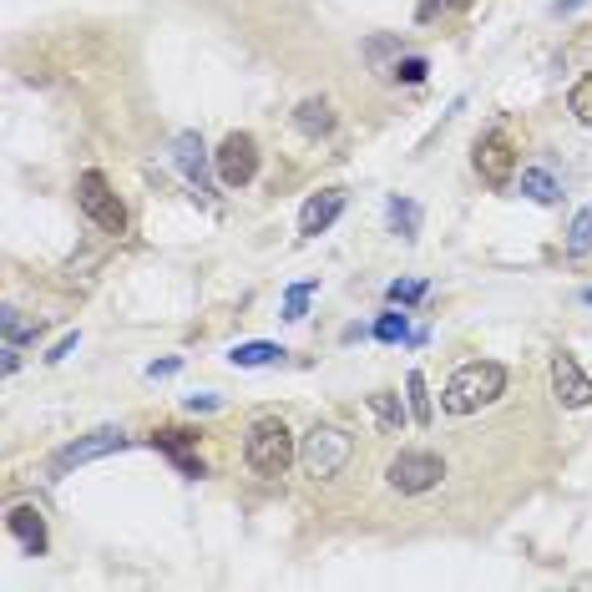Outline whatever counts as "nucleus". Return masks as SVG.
Returning a JSON list of instances; mask_svg holds the SVG:
<instances>
[{"label":"nucleus","instance_id":"1","mask_svg":"<svg viewBox=\"0 0 592 592\" xmlns=\"http://www.w3.org/2000/svg\"><path fill=\"white\" fill-rule=\"evenodd\" d=\"M294 456H299V445L279 415H259L249 426V436H243V461H249V471L264 476V481H279V476L294 466Z\"/></svg>","mask_w":592,"mask_h":592},{"label":"nucleus","instance_id":"2","mask_svg":"<svg viewBox=\"0 0 592 592\" xmlns=\"http://www.w3.org/2000/svg\"><path fill=\"white\" fill-rule=\"evenodd\" d=\"M502 390H506L502 365H496V360H471V365H461V370L445 380L441 405H445V415H476L481 405L502 400Z\"/></svg>","mask_w":592,"mask_h":592},{"label":"nucleus","instance_id":"3","mask_svg":"<svg viewBox=\"0 0 592 592\" xmlns=\"http://www.w3.org/2000/svg\"><path fill=\"white\" fill-rule=\"evenodd\" d=\"M76 203H81V213H87L102 234H122V228H127V207H122V198L112 193V182H106L97 167H87V173L76 178Z\"/></svg>","mask_w":592,"mask_h":592},{"label":"nucleus","instance_id":"4","mask_svg":"<svg viewBox=\"0 0 592 592\" xmlns=\"http://www.w3.org/2000/svg\"><path fill=\"white\" fill-rule=\"evenodd\" d=\"M350 461V436L340 426H314L299 445V466L314 476V481H329V476H340V466Z\"/></svg>","mask_w":592,"mask_h":592},{"label":"nucleus","instance_id":"5","mask_svg":"<svg viewBox=\"0 0 592 592\" xmlns=\"http://www.w3.org/2000/svg\"><path fill=\"white\" fill-rule=\"evenodd\" d=\"M476 173L487 188H506L517 178V137L512 127H491L487 137H476Z\"/></svg>","mask_w":592,"mask_h":592},{"label":"nucleus","instance_id":"6","mask_svg":"<svg viewBox=\"0 0 592 592\" xmlns=\"http://www.w3.org/2000/svg\"><path fill=\"white\" fill-rule=\"evenodd\" d=\"M213 178L223 188H249L259 178V142L249 133H228L218 142V152H213Z\"/></svg>","mask_w":592,"mask_h":592},{"label":"nucleus","instance_id":"7","mask_svg":"<svg viewBox=\"0 0 592 592\" xmlns=\"http://www.w3.org/2000/svg\"><path fill=\"white\" fill-rule=\"evenodd\" d=\"M441 476H445V461L436 456V451H400L386 466V481L400 496H420V491L441 487Z\"/></svg>","mask_w":592,"mask_h":592},{"label":"nucleus","instance_id":"8","mask_svg":"<svg viewBox=\"0 0 592 592\" xmlns=\"http://www.w3.org/2000/svg\"><path fill=\"white\" fill-rule=\"evenodd\" d=\"M122 445H127V436H122L117 426H102V430H91V436H76L72 445H61L56 456H51V476H66L72 466L102 461V456H112V451H122Z\"/></svg>","mask_w":592,"mask_h":592},{"label":"nucleus","instance_id":"9","mask_svg":"<svg viewBox=\"0 0 592 592\" xmlns=\"http://www.w3.org/2000/svg\"><path fill=\"white\" fill-rule=\"evenodd\" d=\"M552 390H557V400L567 411H588L592 405V380L578 370L572 355H552Z\"/></svg>","mask_w":592,"mask_h":592},{"label":"nucleus","instance_id":"10","mask_svg":"<svg viewBox=\"0 0 592 592\" xmlns=\"http://www.w3.org/2000/svg\"><path fill=\"white\" fill-rule=\"evenodd\" d=\"M173 158H178V167H182V178L193 182L198 193H213V178H207V173H213V152L203 148V137L198 133H178L173 137Z\"/></svg>","mask_w":592,"mask_h":592},{"label":"nucleus","instance_id":"11","mask_svg":"<svg viewBox=\"0 0 592 592\" xmlns=\"http://www.w3.org/2000/svg\"><path fill=\"white\" fill-rule=\"evenodd\" d=\"M152 451H163L182 476H203V456H198V436L193 430H178V426H163L152 436Z\"/></svg>","mask_w":592,"mask_h":592},{"label":"nucleus","instance_id":"12","mask_svg":"<svg viewBox=\"0 0 592 592\" xmlns=\"http://www.w3.org/2000/svg\"><path fill=\"white\" fill-rule=\"evenodd\" d=\"M5 532H11L15 542L30 552V557H41V552L51 547V537H46V517L36 512V506H11V512H5Z\"/></svg>","mask_w":592,"mask_h":592},{"label":"nucleus","instance_id":"13","mask_svg":"<svg viewBox=\"0 0 592 592\" xmlns=\"http://www.w3.org/2000/svg\"><path fill=\"white\" fill-rule=\"evenodd\" d=\"M340 213H344V193H340V188H325V193H314L310 203L299 207V234H304V238H319L329 223L340 218Z\"/></svg>","mask_w":592,"mask_h":592},{"label":"nucleus","instance_id":"14","mask_svg":"<svg viewBox=\"0 0 592 592\" xmlns=\"http://www.w3.org/2000/svg\"><path fill=\"white\" fill-rule=\"evenodd\" d=\"M294 127L304 137H329L335 133V106H329L325 97H304V102L294 106Z\"/></svg>","mask_w":592,"mask_h":592},{"label":"nucleus","instance_id":"15","mask_svg":"<svg viewBox=\"0 0 592 592\" xmlns=\"http://www.w3.org/2000/svg\"><path fill=\"white\" fill-rule=\"evenodd\" d=\"M370 415H375V426H380V436H400L405 420H411V405H400L395 390H375V395H370Z\"/></svg>","mask_w":592,"mask_h":592},{"label":"nucleus","instance_id":"16","mask_svg":"<svg viewBox=\"0 0 592 592\" xmlns=\"http://www.w3.org/2000/svg\"><path fill=\"white\" fill-rule=\"evenodd\" d=\"M228 360H234L238 370H259V365H279L284 350H279V344H268V340H249V344H234Z\"/></svg>","mask_w":592,"mask_h":592},{"label":"nucleus","instance_id":"17","mask_svg":"<svg viewBox=\"0 0 592 592\" xmlns=\"http://www.w3.org/2000/svg\"><path fill=\"white\" fill-rule=\"evenodd\" d=\"M405 405H411L415 426H430V420H436V405H430V390H426V375L420 370L405 375Z\"/></svg>","mask_w":592,"mask_h":592},{"label":"nucleus","instance_id":"18","mask_svg":"<svg viewBox=\"0 0 592 592\" xmlns=\"http://www.w3.org/2000/svg\"><path fill=\"white\" fill-rule=\"evenodd\" d=\"M521 193L532 198V203H557V198H563V182L552 178L547 167H527V173H521Z\"/></svg>","mask_w":592,"mask_h":592},{"label":"nucleus","instance_id":"19","mask_svg":"<svg viewBox=\"0 0 592 592\" xmlns=\"http://www.w3.org/2000/svg\"><path fill=\"white\" fill-rule=\"evenodd\" d=\"M386 218H390V234H400V238L420 234V203H411V198H390Z\"/></svg>","mask_w":592,"mask_h":592},{"label":"nucleus","instance_id":"20","mask_svg":"<svg viewBox=\"0 0 592 592\" xmlns=\"http://www.w3.org/2000/svg\"><path fill=\"white\" fill-rule=\"evenodd\" d=\"M314 294H319V284H314V279L289 284V289H284V319H289V325H299V319L310 314V299Z\"/></svg>","mask_w":592,"mask_h":592},{"label":"nucleus","instance_id":"21","mask_svg":"<svg viewBox=\"0 0 592 592\" xmlns=\"http://www.w3.org/2000/svg\"><path fill=\"white\" fill-rule=\"evenodd\" d=\"M375 340H380V344L415 340V335H411V319H405V314H400L395 304H390V314H380V319H375Z\"/></svg>","mask_w":592,"mask_h":592},{"label":"nucleus","instance_id":"22","mask_svg":"<svg viewBox=\"0 0 592 592\" xmlns=\"http://www.w3.org/2000/svg\"><path fill=\"white\" fill-rule=\"evenodd\" d=\"M567 112H572L582 127H592V76H578V81H572V91H567Z\"/></svg>","mask_w":592,"mask_h":592},{"label":"nucleus","instance_id":"23","mask_svg":"<svg viewBox=\"0 0 592 592\" xmlns=\"http://www.w3.org/2000/svg\"><path fill=\"white\" fill-rule=\"evenodd\" d=\"M0 329H5V344H15V350H21L26 340H36V329L21 319V310H15V304H5V310H0Z\"/></svg>","mask_w":592,"mask_h":592},{"label":"nucleus","instance_id":"24","mask_svg":"<svg viewBox=\"0 0 592 592\" xmlns=\"http://www.w3.org/2000/svg\"><path fill=\"white\" fill-rule=\"evenodd\" d=\"M567 253H572V259L592 253V207H582L578 218H572V234H567Z\"/></svg>","mask_w":592,"mask_h":592},{"label":"nucleus","instance_id":"25","mask_svg":"<svg viewBox=\"0 0 592 592\" xmlns=\"http://www.w3.org/2000/svg\"><path fill=\"white\" fill-rule=\"evenodd\" d=\"M386 299L395 304V310H411V304H420V299H426V284H420V279H395L386 289Z\"/></svg>","mask_w":592,"mask_h":592},{"label":"nucleus","instance_id":"26","mask_svg":"<svg viewBox=\"0 0 592 592\" xmlns=\"http://www.w3.org/2000/svg\"><path fill=\"white\" fill-rule=\"evenodd\" d=\"M426 56H400L395 66H390V81H405V87H420L426 81Z\"/></svg>","mask_w":592,"mask_h":592},{"label":"nucleus","instance_id":"27","mask_svg":"<svg viewBox=\"0 0 592 592\" xmlns=\"http://www.w3.org/2000/svg\"><path fill=\"white\" fill-rule=\"evenodd\" d=\"M466 5H471V0H426V5H420V21H430L436 11H466Z\"/></svg>","mask_w":592,"mask_h":592},{"label":"nucleus","instance_id":"28","mask_svg":"<svg viewBox=\"0 0 592 592\" xmlns=\"http://www.w3.org/2000/svg\"><path fill=\"white\" fill-rule=\"evenodd\" d=\"M72 350H76V335H66V340H56V344H51V355H46V360L56 365V360H66V355H72Z\"/></svg>","mask_w":592,"mask_h":592},{"label":"nucleus","instance_id":"29","mask_svg":"<svg viewBox=\"0 0 592 592\" xmlns=\"http://www.w3.org/2000/svg\"><path fill=\"white\" fill-rule=\"evenodd\" d=\"M152 380H167V375H178V360H158V365H148Z\"/></svg>","mask_w":592,"mask_h":592},{"label":"nucleus","instance_id":"30","mask_svg":"<svg viewBox=\"0 0 592 592\" xmlns=\"http://www.w3.org/2000/svg\"><path fill=\"white\" fill-rule=\"evenodd\" d=\"M188 411H218V400H213V395H188Z\"/></svg>","mask_w":592,"mask_h":592},{"label":"nucleus","instance_id":"31","mask_svg":"<svg viewBox=\"0 0 592 592\" xmlns=\"http://www.w3.org/2000/svg\"><path fill=\"white\" fill-rule=\"evenodd\" d=\"M578 5H582V0H557V15H572Z\"/></svg>","mask_w":592,"mask_h":592},{"label":"nucleus","instance_id":"32","mask_svg":"<svg viewBox=\"0 0 592 592\" xmlns=\"http://www.w3.org/2000/svg\"><path fill=\"white\" fill-rule=\"evenodd\" d=\"M582 304H592V289H582Z\"/></svg>","mask_w":592,"mask_h":592}]
</instances>
